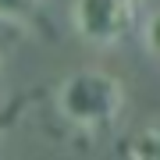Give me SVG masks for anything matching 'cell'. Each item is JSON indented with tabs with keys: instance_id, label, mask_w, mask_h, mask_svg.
<instances>
[{
	"instance_id": "obj_5",
	"label": "cell",
	"mask_w": 160,
	"mask_h": 160,
	"mask_svg": "<svg viewBox=\"0 0 160 160\" xmlns=\"http://www.w3.org/2000/svg\"><path fill=\"white\" fill-rule=\"evenodd\" d=\"M4 128H7V118H0V135H4Z\"/></svg>"
},
{
	"instance_id": "obj_6",
	"label": "cell",
	"mask_w": 160,
	"mask_h": 160,
	"mask_svg": "<svg viewBox=\"0 0 160 160\" xmlns=\"http://www.w3.org/2000/svg\"><path fill=\"white\" fill-rule=\"evenodd\" d=\"M135 4H153V0H135Z\"/></svg>"
},
{
	"instance_id": "obj_2",
	"label": "cell",
	"mask_w": 160,
	"mask_h": 160,
	"mask_svg": "<svg viewBox=\"0 0 160 160\" xmlns=\"http://www.w3.org/2000/svg\"><path fill=\"white\" fill-rule=\"evenodd\" d=\"M71 25L92 46H114L135 32L139 4L135 0H75Z\"/></svg>"
},
{
	"instance_id": "obj_4",
	"label": "cell",
	"mask_w": 160,
	"mask_h": 160,
	"mask_svg": "<svg viewBox=\"0 0 160 160\" xmlns=\"http://www.w3.org/2000/svg\"><path fill=\"white\" fill-rule=\"evenodd\" d=\"M43 14V0H0V22L18 25V29H29L39 22Z\"/></svg>"
},
{
	"instance_id": "obj_3",
	"label": "cell",
	"mask_w": 160,
	"mask_h": 160,
	"mask_svg": "<svg viewBox=\"0 0 160 160\" xmlns=\"http://www.w3.org/2000/svg\"><path fill=\"white\" fill-rule=\"evenodd\" d=\"M121 157H125V160H160V132H157L153 121L139 125V128L125 139Z\"/></svg>"
},
{
	"instance_id": "obj_1",
	"label": "cell",
	"mask_w": 160,
	"mask_h": 160,
	"mask_svg": "<svg viewBox=\"0 0 160 160\" xmlns=\"http://www.w3.org/2000/svg\"><path fill=\"white\" fill-rule=\"evenodd\" d=\"M57 114L82 132H107L125 110V82L103 68H78L64 75L53 92Z\"/></svg>"
}]
</instances>
